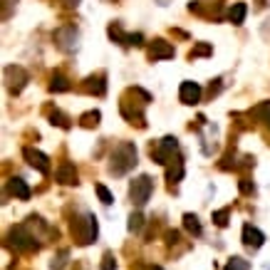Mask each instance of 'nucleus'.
Returning <instances> with one entry per match:
<instances>
[{"label": "nucleus", "mask_w": 270, "mask_h": 270, "mask_svg": "<svg viewBox=\"0 0 270 270\" xmlns=\"http://www.w3.org/2000/svg\"><path fill=\"white\" fill-rule=\"evenodd\" d=\"M102 270H114V258L109 256V253L104 256V265H102Z\"/></svg>", "instance_id": "obj_20"}, {"label": "nucleus", "mask_w": 270, "mask_h": 270, "mask_svg": "<svg viewBox=\"0 0 270 270\" xmlns=\"http://www.w3.org/2000/svg\"><path fill=\"white\" fill-rule=\"evenodd\" d=\"M228 216H230V211L228 208H223V211H216L214 214V221H216V226H228Z\"/></svg>", "instance_id": "obj_14"}, {"label": "nucleus", "mask_w": 270, "mask_h": 270, "mask_svg": "<svg viewBox=\"0 0 270 270\" xmlns=\"http://www.w3.org/2000/svg\"><path fill=\"white\" fill-rule=\"evenodd\" d=\"M149 57L151 60H169V57H173V47L164 40H154L149 47Z\"/></svg>", "instance_id": "obj_5"}, {"label": "nucleus", "mask_w": 270, "mask_h": 270, "mask_svg": "<svg viewBox=\"0 0 270 270\" xmlns=\"http://www.w3.org/2000/svg\"><path fill=\"white\" fill-rule=\"evenodd\" d=\"M181 176H184V164H181V161H179V164H176V169H173V166H171V169L166 171V179H169L171 184H173V181H179V179H181Z\"/></svg>", "instance_id": "obj_13"}, {"label": "nucleus", "mask_w": 270, "mask_h": 270, "mask_svg": "<svg viewBox=\"0 0 270 270\" xmlns=\"http://www.w3.org/2000/svg\"><path fill=\"white\" fill-rule=\"evenodd\" d=\"M184 226L188 228L194 236H199V233H201V223H199V218H196L194 214H186L184 216Z\"/></svg>", "instance_id": "obj_10"}, {"label": "nucleus", "mask_w": 270, "mask_h": 270, "mask_svg": "<svg viewBox=\"0 0 270 270\" xmlns=\"http://www.w3.org/2000/svg\"><path fill=\"white\" fill-rule=\"evenodd\" d=\"M50 89H52V92H67V89H70V82H67L62 74H55V77H52V85H50Z\"/></svg>", "instance_id": "obj_12"}, {"label": "nucleus", "mask_w": 270, "mask_h": 270, "mask_svg": "<svg viewBox=\"0 0 270 270\" xmlns=\"http://www.w3.org/2000/svg\"><path fill=\"white\" fill-rule=\"evenodd\" d=\"M241 191H243V194H250V191H253V188H250V181H245V179H243V181H241Z\"/></svg>", "instance_id": "obj_21"}, {"label": "nucleus", "mask_w": 270, "mask_h": 270, "mask_svg": "<svg viewBox=\"0 0 270 270\" xmlns=\"http://www.w3.org/2000/svg\"><path fill=\"white\" fill-rule=\"evenodd\" d=\"M206 55H211V45H206V43L196 45V47L191 50V57H206Z\"/></svg>", "instance_id": "obj_15"}, {"label": "nucleus", "mask_w": 270, "mask_h": 270, "mask_svg": "<svg viewBox=\"0 0 270 270\" xmlns=\"http://www.w3.org/2000/svg\"><path fill=\"white\" fill-rule=\"evenodd\" d=\"M142 221H144L142 216L134 214L131 218H129V230H139V228H142Z\"/></svg>", "instance_id": "obj_19"}, {"label": "nucleus", "mask_w": 270, "mask_h": 270, "mask_svg": "<svg viewBox=\"0 0 270 270\" xmlns=\"http://www.w3.org/2000/svg\"><path fill=\"white\" fill-rule=\"evenodd\" d=\"M179 97L184 104H196L201 100V87L196 82H184L181 89H179Z\"/></svg>", "instance_id": "obj_4"}, {"label": "nucleus", "mask_w": 270, "mask_h": 270, "mask_svg": "<svg viewBox=\"0 0 270 270\" xmlns=\"http://www.w3.org/2000/svg\"><path fill=\"white\" fill-rule=\"evenodd\" d=\"M10 191H13L15 199L28 201L30 199V186L23 181V179H10Z\"/></svg>", "instance_id": "obj_8"}, {"label": "nucleus", "mask_w": 270, "mask_h": 270, "mask_svg": "<svg viewBox=\"0 0 270 270\" xmlns=\"http://www.w3.org/2000/svg\"><path fill=\"white\" fill-rule=\"evenodd\" d=\"M97 122H100V112H89L82 117V124H85V127H92V124H97Z\"/></svg>", "instance_id": "obj_17"}, {"label": "nucleus", "mask_w": 270, "mask_h": 270, "mask_svg": "<svg viewBox=\"0 0 270 270\" xmlns=\"http://www.w3.org/2000/svg\"><path fill=\"white\" fill-rule=\"evenodd\" d=\"M228 17H230V23H233V25H241L243 20H245V3H236V5L230 8Z\"/></svg>", "instance_id": "obj_9"}, {"label": "nucleus", "mask_w": 270, "mask_h": 270, "mask_svg": "<svg viewBox=\"0 0 270 270\" xmlns=\"http://www.w3.org/2000/svg\"><path fill=\"white\" fill-rule=\"evenodd\" d=\"M151 188H154L151 179L149 176H139V179H134L131 186H129V196H131V201L137 206H144L149 201V196H151Z\"/></svg>", "instance_id": "obj_2"}, {"label": "nucleus", "mask_w": 270, "mask_h": 270, "mask_svg": "<svg viewBox=\"0 0 270 270\" xmlns=\"http://www.w3.org/2000/svg\"><path fill=\"white\" fill-rule=\"evenodd\" d=\"M23 157L28 159V164L32 166V169H37L40 173H50V159L45 157L43 151H37V149L28 146V149H23Z\"/></svg>", "instance_id": "obj_3"}, {"label": "nucleus", "mask_w": 270, "mask_h": 270, "mask_svg": "<svg viewBox=\"0 0 270 270\" xmlns=\"http://www.w3.org/2000/svg\"><path fill=\"white\" fill-rule=\"evenodd\" d=\"M226 270H248V260H243V258H233V260L226 265Z\"/></svg>", "instance_id": "obj_16"}, {"label": "nucleus", "mask_w": 270, "mask_h": 270, "mask_svg": "<svg viewBox=\"0 0 270 270\" xmlns=\"http://www.w3.org/2000/svg\"><path fill=\"white\" fill-rule=\"evenodd\" d=\"M137 164V149L134 144H119L112 154V171L114 173H127L131 166Z\"/></svg>", "instance_id": "obj_1"}, {"label": "nucleus", "mask_w": 270, "mask_h": 270, "mask_svg": "<svg viewBox=\"0 0 270 270\" xmlns=\"http://www.w3.org/2000/svg\"><path fill=\"white\" fill-rule=\"evenodd\" d=\"M151 270H161V268H157V265H154V268H151Z\"/></svg>", "instance_id": "obj_22"}, {"label": "nucleus", "mask_w": 270, "mask_h": 270, "mask_svg": "<svg viewBox=\"0 0 270 270\" xmlns=\"http://www.w3.org/2000/svg\"><path fill=\"white\" fill-rule=\"evenodd\" d=\"M94 191H97V196H100V201L104 203V206H112V203H114V196L109 194V188H107V186L97 184V186H94Z\"/></svg>", "instance_id": "obj_11"}, {"label": "nucleus", "mask_w": 270, "mask_h": 270, "mask_svg": "<svg viewBox=\"0 0 270 270\" xmlns=\"http://www.w3.org/2000/svg\"><path fill=\"white\" fill-rule=\"evenodd\" d=\"M243 241H245V245H250V248H260L263 241H265V236H263L258 228L250 226V223H245V226H243Z\"/></svg>", "instance_id": "obj_6"}, {"label": "nucleus", "mask_w": 270, "mask_h": 270, "mask_svg": "<svg viewBox=\"0 0 270 270\" xmlns=\"http://www.w3.org/2000/svg\"><path fill=\"white\" fill-rule=\"evenodd\" d=\"M57 181L65 186H74L77 184V171L72 164H62L60 169H57Z\"/></svg>", "instance_id": "obj_7"}, {"label": "nucleus", "mask_w": 270, "mask_h": 270, "mask_svg": "<svg viewBox=\"0 0 270 270\" xmlns=\"http://www.w3.org/2000/svg\"><path fill=\"white\" fill-rule=\"evenodd\" d=\"M50 119H52V124H57V127H62V129L70 127V122H67V119H65V117H62L60 112H55L52 117H50Z\"/></svg>", "instance_id": "obj_18"}]
</instances>
